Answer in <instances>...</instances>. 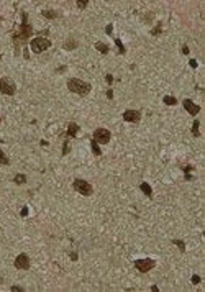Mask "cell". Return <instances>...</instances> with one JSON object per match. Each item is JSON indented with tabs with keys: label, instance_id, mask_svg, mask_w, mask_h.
Wrapping results in <instances>:
<instances>
[{
	"label": "cell",
	"instance_id": "obj_1",
	"mask_svg": "<svg viewBox=\"0 0 205 292\" xmlns=\"http://www.w3.org/2000/svg\"><path fill=\"white\" fill-rule=\"evenodd\" d=\"M31 35H33V26L28 23V15H26V12H22V25H20L18 30L15 31L13 35H12V39H13V43H15V46H17V49H18L20 44H25L28 39L31 38Z\"/></svg>",
	"mask_w": 205,
	"mask_h": 292
},
{
	"label": "cell",
	"instance_id": "obj_2",
	"mask_svg": "<svg viewBox=\"0 0 205 292\" xmlns=\"http://www.w3.org/2000/svg\"><path fill=\"white\" fill-rule=\"evenodd\" d=\"M67 89H69L72 94H77L80 97H84L92 90V86L89 82H84V80H80V79L72 77V79L67 80Z\"/></svg>",
	"mask_w": 205,
	"mask_h": 292
},
{
	"label": "cell",
	"instance_id": "obj_3",
	"mask_svg": "<svg viewBox=\"0 0 205 292\" xmlns=\"http://www.w3.org/2000/svg\"><path fill=\"white\" fill-rule=\"evenodd\" d=\"M51 43L48 38H43V36H36L35 39H31L30 41V46H31V51L35 53V54H39V53L46 51L48 48H51Z\"/></svg>",
	"mask_w": 205,
	"mask_h": 292
},
{
	"label": "cell",
	"instance_id": "obj_4",
	"mask_svg": "<svg viewBox=\"0 0 205 292\" xmlns=\"http://www.w3.org/2000/svg\"><path fill=\"white\" fill-rule=\"evenodd\" d=\"M72 187H74V190H77L79 194H82V195H86V197H90L92 194H94V187L84 179H74Z\"/></svg>",
	"mask_w": 205,
	"mask_h": 292
},
{
	"label": "cell",
	"instance_id": "obj_5",
	"mask_svg": "<svg viewBox=\"0 0 205 292\" xmlns=\"http://www.w3.org/2000/svg\"><path fill=\"white\" fill-rule=\"evenodd\" d=\"M0 92L5 95H15L17 92V84L10 77H2L0 79Z\"/></svg>",
	"mask_w": 205,
	"mask_h": 292
},
{
	"label": "cell",
	"instance_id": "obj_6",
	"mask_svg": "<svg viewBox=\"0 0 205 292\" xmlns=\"http://www.w3.org/2000/svg\"><path fill=\"white\" fill-rule=\"evenodd\" d=\"M156 266V261L154 259H150V258H146V259H136L135 261V267L139 271V273H150V271L153 269V267Z\"/></svg>",
	"mask_w": 205,
	"mask_h": 292
},
{
	"label": "cell",
	"instance_id": "obj_7",
	"mask_svg": "<svg viewBox=\"0 0 205 292\" xmlns=\"http://www.w3.org/2000/svg\"><path fill=\"white\" fill-rule=\"evenodd\" d=\"M110 138H112V133L107 128H97L94 131V138L92 140H95L99 144H107L110 141Z\"/></svg>",
	"mask_w": 205,
	"mask_h": 292
},
{
	"label": "cell",
	"instance_id": "obj_8",
	"mask_svg": "<svg viewBox=\"0 0 205 292\" xmlns=\"http://www.w3.org/2000/svg\"><path fill=\"white\" fill-rule=\"evenodd\" d=\"M15 267L17 269H23V271H26V269H30V258H28V254L25 253H22V254H18L17 258H15Z\"/></svg>",
	"mask_w": 205,
	"mask_h": 292
},
{
	"label": "cell",
	"instance_id": "obj_9",
	"mask_svg": "<svg viewBox=\"0 0 205 292\" xmlns=\"http://www.w3.org/2000/svg\"><path fill=\"white\" fill-rule=\"evenodd\" d=\"M123 120L130 123H138L141 120V112L139 110H125L123 112Z\"/></svg>",
	"mask_w": 205,
	"mask_h": 292
},
{
	"label": "cell",
	"instance_id": "obj_10",
	"mask_svg": "<svg viewBox=\"0 0 205 292\" xmlns=\"http://www.w3.org/2000/svg\"><path fill=\"white\" fill-rule=\"evenodd\" d=\"M182 105H184V108H186V110H187L189 113H190L192 117H195L197 113H199L200 110H202V108H200V105L194 104V102H192L190 99H184V100H182Z\"/></svg>",
	"mask_w": 205,
	"mask_h": 292
},
{
	"label": "cell",
	"instance_id": "obj_11",
	"mask_svg": "<svg viewBox=\"0 0 205 292\" xmlns=\"http://www.w3.org/2000/svg\"><path fill=\"white\" fill-rule=\"evenodd\" d=\"M79 125L77 123H74V121H69V125H67V136L69 138H76L77 136V133H79Z\"/></svg>",
	"mask_w": 205,
	"mask_h": 292
},
{
	"label": "cell",
	"instance_id": "obj_12",
	"mask_svg": "<svg viewBox=\"0 0 205 292\" xmlns=\"http://www.w3.org/2000/svg\"><path fill=\"white\" fill-rule=\"evenodd\" d=\"M77 46H79V41H76L74 38H67V39H66V43H64V49H67V51L76 49Z\"/></svg>",
	"mask_w": 205,
	"mask_h": 292
},
{
	"label": "cell",
	"instance_id": "obj_13",
	"mask_svg": "<svg viewBox=\"0 0 205 292\" xmlns=\"http://www.w3.org/2000/svg\"><path fill=\"white\" fill-rule=\"evenodd\" d=\"M139 189H141V192L146 197H150V199L153 197V189H151V185L148 184V182H141V184H139Z\"/></svg>",
	"mask_w": 205,
	"mask_h": 292
},
{
	"label": "cell",
	"instance_id": "obj_14",
	"mask_svg": "<svg viewBox=\"0 0 205 292\" xmlns=\"http://www.w3.org/2000/svg\"><path fill=\"white\" fill-rule=\"evenodd\" d=\"M41 15L45 18H48V20H54V18H59V12H56V10H43L41 12Z\"/></svg>",
	"mask_w": 205,
	"mask_h": 292
},
{
	"label": "cell",
	"instance_id": "obj_15",
	"mask_svg": "<svg viewBox=\"0 0 205 292\" xmlns=\"http://www.w3.org/2000/svg\"><path fill=\"white\" fill-rule=\"evenodd\" d=\"M163 102L166 105H169V107H174V105H177V99L172 95H164L163 97Z\"/></svg>",
	"mask_w": 205,
	"mask_h": 292
},
{
	"label": "cell",
	"instance_id": "obj_16",
	"mask_svg": "<svg viewBox=\"0 0 205 292\" xmlns=\"http://www.w3.org/2000/svg\"><path fill=\"white\" fill-rule=\"evenodd\" d=\"M95 49H97V51H100V53H102V54H108V51H110V48H108L105 43H100V41H97V43H95Z\"/></svg>",
	"mask_w": 205,
	"mask_h": 292
},
{
	"label": "cell",
	"instance_id": "obj_17",
	"mask_svg": "<svg viewBox=\"0 0 205 292\" xmlns=\"http://www.w3.org/2000/svg\"><path fill=\"white\" fill-rule=\"evenodd\" d=\"M13 182H15L17 185H23V184L26 182V176H25V174H22V172H20V174H17V176L13 177Z\"/></svg>",
	"mask_w": 205,
	"mask_h": 292
},
{
	"label": "cell",
	"instance_id": "obj_18",
	"mask_svg": "<svg viewBox=\"0 0 205 292\" xmlns=\"http://www.w3.org/2000/svg\"><path fill=\"white\" fill-rule=\"evenodd\" d=\"M199 127H200V121H199V120H194V121H192V135H194L195 138H199V136H200Z\"/></svg>",
	"mask_w": 205,
	"mask_h": 292
},
{
	"label": "cell",
	"instance_id": "obj_19",
	"mask_svg": "<svg viewBox=\"0 0 205 292\" xmlns=\"http://www.w3.org/2000/svg\"><path fill=\"white\" fill-rule=\"evenodd\" d=\"M90 146H92V153H94L95 156H100L102 154V151H100V148H99V143L95 140H90Z\"/></svg>",
	"mask_w": 205,
	"mask_h": 292
},
{
	"label": "cell",
	"instance_id": "obj_20",
	"mask_svg": "<svg viewBox=\"0 0 205 292\" xmlns=\"http://www.w3.org/2000/svg\"><path fill=\"white\" fill-rule=\"evenodd\" d=\"M115 44H116V48H118V54H125V53H126V48L123 46L122 39H120V38H115Z\"/></svg>",
	"mask_w": 205,
	"mask_h": 292
},
{
	"label": "cell",
	"instance_id": "obj_21",
	"mask_svg": "<svg viewBox=\"0 0 205 292\" xmlns=\"http://www.w3.org/2000/svg\"><path fill=\"white\" fill-rule=\"evenodd\" d=\"M172 245L179 246V250L182 251V253H186V243H184L182 240H177V238H172Z\"/></svg>",
	"mask_w": 205,
	"mask_h": 292
},
{
	"label": "cell",
	"instance_id": "obj_22",
	"mask_svg": "<svg viewBox=\"0 0 205 292\" xmlns=\"http://www.w3.org/2000/svg\"><path fill=\"white\" fill-rule=\"evenodd\" d=\"M0 164H5V166L10 164V159L5 156V153H3L2 149H0Z\"/></svg>",
	"mask_w": 205,
	"mask_h": 292
},
{
	"label": "cell",
	"instance_id": "obj_23",
	"mask_svg": "<svg viewBox=\"0 0 205 292\" xmlns=\"http://www.w3.org/2000/svg\"><path fill=\"white\" fill-rule=\"evenodd\" d=\"M161 31H163V23L159 22L158 25L154 26V30H151V35H153V36H158V35L161 33Z\"/></svg>",
	"mask_w": 205,
	"mask_h": 292
},
{
	"label": "cell",
	"instance_id": "obj_24",
	"mask_svg": "<svg viewBox=\"0 0 205 292\" xmlns=\"http://www.w3.org/2000/svg\"><path fill=\"white\" fill-rule=\"evenodd\" d=\"M180 169H182V171L186 172V174H189L190 171H194V166H192V164H187V166H180Z\"/></svg>",
	"mask_w": 205,
	"mask_h": 292
},
{
	"label": "cell",
	"instance_id": "obj_25",
	"mask_svg": "<svg viewBox=\"0 0 205 292\" xmlns=\"http://www.w3.org/2000/svg\"><path fill=\"white\" fill-rule=\"evenodd\" d=\"M77 7L80 10H84L87 7V0H77Z\"/></svg>",
	"mask_w": 205,
	"mask_h": 292
},
{
	"label": "cell",
	"instance_id": "obj_26",
	"mask_svg": "<svg viewBox=\"0 0 205 292\" xmlns=\"http://www.w3.org/2000/svg\"><path fill=\"white\" fill-rule=\"evenodd\" d=\"M67 153H69V143H67V140L64 141V149H62V156H66Z\"/></svg>",
	"mask_w": 205,
	"mask_h": 292
},
{
	"label": "cell",
	"instance_id": "obj_27",
	"mask_svg": "<svg viewBox=\"0 0 205 292\" xmlns=\"http://www.w3.org/2000/svg\"><path fill=\"white\" fill-rule=\"evenodd\" d=\"M192 284H200V276H199V274H194V276H192Z\"/></svg>",
	"mask_w": 205,
	"mask_h": 292
},
{
	"label": "cell",
	"instance_id": "obj_28",
	"mask_svg": "<svg viewBox=\"0 0 205 292\" xmlns=\"http://www.w3.org/2000/svg\"><path fill=\"white\" fill-rule=\"evenodd\" d=\"M105 80H107L108 86H110V84H113V76H112V74H107V76H105Z\"/></svg>",
	"mask_w": 205,
	"mask_h": 292
},
{
	"label": "cell",
	"instance_id": "obj_29",
	"mask_svg": "<svg viewBox=\"0 0 205 292\" xmlns=\"http://www.w3.org/2000/svg\"><path fill=\"white\" fill-rule=\"evenodd\" d=\"M112 31H113V25L110 23V25L105 26V33H107V35H112Z\"/></svg>",
	"mask_w": 205,
	"mask_h": 292
},
{
	"label": "cell",
	"instance_id": "obj_30",
	"mask_svg": "<svg viewBox=\"0 0 205 292\" xmlns=\"http://www.w3.org/2000/svg\"><path fill=\"white\" fill-rule=\"evenodd\" d=\"M10 289L13 290V292H22V290H23V287H20V286H12Z\"/></svg>",
	"mask_w": 205,
	"mask_h": 292
},
{
	"label": "cell",
	"instance_id": "obj_31",
	"mask_svg": "<svg viewBox=\"0 0 205 292\" xmlns=\"http://www.w3.org/2000/svg\"><path fill=\"white\" fill-rule=\"evenodd\" d=\"M189 64H190V67H192V69H195L197 66H199V64H197V61H195V59H190V61H189Z\"/></svg>",
	"mask_w": 205,
	"mask_h": 292
},
{
	"label": "cell",
	"instance_id": "obj_32",
	"mask_svg": "<svg viewBox=\"0 0 205 292\" xmlns=\"http://www.w3.org/2000/svg\"><path fill=\"white\" fill-rule=\"evenodd\" d=\"M20 213H22V217H26V215H28V207H23Z\"/></svg>",
	"mask_w": 205,
	"mask_h": 292
},
{
	"label": "cell",
	"instance_id": "obj_33",
	"mask_svg": "<svg viewBox=\"0 0 205 292\" xmlns=\"http://www.w3.org/2000/svg\"><path fill=\"white\" fill-rule=\"evenodd\" d=\"M182 54H189V46H187V44H184V46H182Z\"/></svg>",
	"mask_w": 205,
	"mask_h": 292
},
{
	"label": "cell",
	"instance_id": "obj_34",
	"mask_svg": "<svg viewBox=\"0 0 205 292\" xmlns=\"http://www.w3.org/2000/svg\"><path fill=\"white\" fill-rule=\"evenodd\" d=\"M107 97H108V99H113V90H112V89H108V90H107Z\"/></svg>",
	"mask_w": 205,
	"mask_h": 292
},
{
	"label": "cell",
	"instance_id": "obj_35",
	"mask_svg": "<svg viewBox=\"0 0 205 292\" xmlns=\"http://www.w3.org/2000/svg\"><path fill=\"white\" fill-rule=\"evenodd\" d=\"M71 259H74V261H76V259H77V254H76V253H71Z\"/></svg>",
	"mask_w": 205,
	"mask_h": 292
},
{
	"label": "cell",
	"instance_id": "obj_36",
	"mask_svg": "<svg viewBox=\"0 0 205 292\" xmlns=\"http://www.w3.org/2000/svg\"><path fill=\"white\" fill-rule=\"evenodd\" d=\"M64 71H66V66H61V67L58 69V72H64Z\"/></svg>",
	"mask_w": 205,
	"mask_h": 292
},
{
	"label": "cell",
	"instance_id": "obj_37",
	"mask_svg": "<svg viewBox=\"0 0 205 292\" xmlns=\"http://www.w3.org/2000/svg\"><path fill=\"white\" fill-rule=\"evenodd\" d=\"M151 290H154V292H159V289H158V286H151Z\"/></svg>",
	"mask_w": 205,
	"mask_h": 292
},
{
	"label": "cell",
	"instance_id": "obj_38",
	"mask_svg": "<svg viewBox=\"0 0 205 292\" xmlns=\"http://www.w3.org/2000/svg\"><path fill=\"white\" fill-rule=\"evenodd\" d=\"M0 61H2V54H0Z\"/></svg>",
	"mask_w": 205,
	"mask_h": 292
},
{
	"label": "cell",
	"instance_id": "obj_39",
	"mask_svg": "<svg viewBox=\"0 0 205 292\" xmlns=\"http://www.w3.org/2000/svg\"><path fill=\"white\" fill-rule=\"evenodd\" d=\"M0 143H3V140H0Z\"/></svg>",
	"mask_w": 205,
	"mask_h": 292
},
{
	"label": "cell",
	"instance_id": "obj_40",
	"mask_svg": "<svg viewBox=\"0 0 205 292\" xmlns=\"http://www.w3.org/2000/svg\"><path fill=\"white\" fill-rule=\"evenodd\" d=\"M0 123H2V118H0Z\"/></svg>",
	"mask_w": 205,
	"mask_h": 292
}]
</instances>
